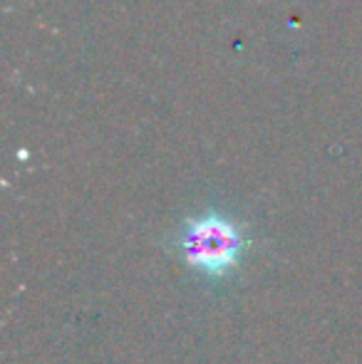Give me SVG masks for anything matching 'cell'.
<instances>
[{
	"label": "cell",
	"instance_id": "6da1fadb",
	"mask_svg": "<svg viewBox=\"0 0 362 364\" xmlns=\"http://www.w3.org/2000/svg\"><path fill=\"white\" fill-rule=\"evenodd\" d=\"M179 245L191 268L208 278H223L236 268L246 243L236 223L216 213H208V216L188 220Z\"/></svg>",
	"mask_w": 362,
	"mask_h": 364
}]
</instances>
